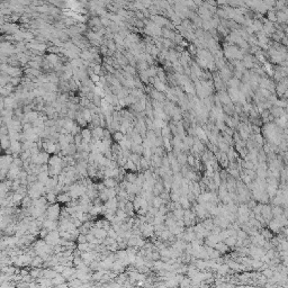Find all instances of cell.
Here are the masks:
<instances>
[{"mask_svg": "<svg viewBox=\"0 0 288 288\" xmlns=\"http://www.w3.org/2000/svg\"><path fill=\"white\" fill-rule=\"evenodd\" d=\"M59 214H60V207H59V205H53L47 210L49 220H51V221H54L59 216Z\"/></svg>", "mask_w": 288, "mask_h": 288, "instance_id": "cell-1", "label": "cell"}, {"mask_svg": "<svg viewBox=\"0 0 288 288\" xmlns=\"http://www.w3.org/2000/svg\"><path fill=\"white\" fill-rule=\"evenodd\" d=\"M239 93H240V90L236 89V88H229L227 90V96L231 100V103H237L239 100Z\"/></svg>", "mask_w": 288, "mask_h": 288, "instance_id": "cell-2", "label": "cell"}, {"mask_svg": "<svg viewBox=\"0 0 288 288\" xmlns=\"http://www.w3.org/2000/svg\"><path fill=\"white\" fill-rule=\"evenodd\" d=\"M217 97H218V100H220L221 105H223V106L233 105V104L231 103V100H230V98H229L227 93H226L225 91H220V93L217 95Z\"/></svg>", "mask_w": 288, "mask_h": 288, "instance_id": "cell-3", "label": "cell"}, {"mask_svg": "<svg viewBox=\"0 0 288 288\" xmlns=\"http://www.w3.org/2000/svg\"><path fill=\"white\" fill-rule=\"evenodd\" d=\"M153 86H154V88H155V90L159 92H166L167 91V86L163 83V82H161L158 77L154 78V83H153Z\"/></svg>", "mask_w": 288, "mask_h": 288, "instance_id": "cell-4", "label": "cell"}, {"mask_svg": "<svg viewBox=\"0 0 288 288\" xmlns=\"http://www.w3.org/2000/svg\"><path fill=\"white\" fill-rule=\"evenodd\" d=\"M276 17H277V23H279V25L281 24H286L288 18V14L284 13V11H277L276 13Z\"/></svg>", "mask_w": 288, "mask_h": 288, "instance_id": "cell-5", "label": "cell"}, {"mask_svg": "<svg viewBox=\"0 0 288 288\" xmlns=\"http://www.w3.org/2000/svg\"><path fill=\"white\" fill-rule=\"evenodd\" d=\"M267 17H268V22H270V23H272V24H275L277 23V17H276V11L272 9V10H268L267 11Z\"/></svg>", "mask_w": 288, "mask_h": 288, "instance_id": "cell-6", "label": "cell"}, {"mask_svg": "<svg viewBox=\"0 0 288 288\" xmlns=\"http://www.w3.org/2000/svg\"><path fill=\"white\" fill-rule=\"evenodd\" d=\"M143 146L142 145H135V144H132L131 146V151L133 153H135V154H142L143 153Z\"/></svg>", "mask_w": 288, "mask_h": 288, "instance_id": "cell-7", "label": "cell"}, {"mask_svg": "<svg viewBox=\"0 0 288 288\" xmlns=\"http://www.w3.org/2000/svg\"><path fill=\"white\" fill-rule=\"evenodd\" d=\"M227 82H229V85H230V88H236V89H239V86H240V83H241L240 80L236 78L230 79Z\"/></svg>", "mask_w": 288, "mask_h": 288, "instance_id": "cell-8", "label": "cell"}, {"mask_svg": "<svg viewBox=\"0 0 288 288\" xmlns=\"http://www.w3.org/2000/svg\"><path fill=\"white\" fill-rule=\"evenodd\" d=\"M275 106L278 107V108H283L285 109L287 107V103H286V99H277L275 103Z\"/></svg>", "mask_w": 288, "mask_h": 288, "instance_id": "cell-9", "label": "cell"}, {"mask_svg": "<svg viewBox=\"0 0 288 288\" xmlns=\"http://www.w3.org/2000/svg\"><path fill=\"white\" fill-rule=\"evenodd\" d=\"M14 103H15V98H14L13 96H10V97H7V98L3 100V106L10 108V107L14 105Z\"/></svg>", "mask_w": 288, "mask_h": 288, "instance_id": "cell-10", "label": "cell"}, {"mask_svg": "<svg viewBox=\"0 0 288 288\" xmlns=\"http://www.w3.org/2000/svg\"><path fill=\"white\" fill-rule=\"evenodd\" d=\"M124 167H125V169H128V170H131V171H135V170H136V166H135V164H134V163L132 162L130 159L127 160V162L125 163V166H124Z\"/></svg>", "mask_w": 288, "mask_h": 288, "instance_id": "cell-11", "label": "cell"}, {"mask_svg": "<svg viewBox=\"0 0 288 288\" xmlns=\"http://www.w3.org/2000/svg\"><path fill=\"white\" fill-rule=\"evenodd\" d=\"M195 161H196V158H195L194 154L187 155V163H188L190 167H194V166H195Z\"/></svg>", "mask_w": 288, "mask_h": 288, "instance_id": "cell-12", "label": "cell"}, {"mask_svg": "<svg viewBox=\"0 0 288 288\" xmlns=\"http://www.w3.org/2000/svg\"><path fill=\"white\" fill-rule=\"evenodd\" d=\"M253 139L256 140V142L259 144L260 146H262V145H263V137L261 136V134H260V133H259V134H254Z\"/></svg>", "mask_w": 288, "mask_h": 288, "instance_id": "cell-13", "label": "cell"}, {"mask_svg": "<svg viewBox=\"0 0 288 288\" xmlns=\"http://www.w3.org/2000/svg\"><path fill=\"white\" fill-rule=\"evenodd\" d=\"M124 136H125V135H124V134H122L119 131L114 133V140H115L116 142H120V141L124 139Z\"/></svg>", "mask_w": 288, "mask_h": 288, "instance_id": "cell-14", "label": "cell"}, {"mask_svg": "<svg viewBox=\"0 0 288 288\" xmlns=\"http://www.w3.org/2000/svg\"><path fill=\"white\" fill-rule=\"evenodd\" d=\"M104 183H105V186H107V187H109V188H113L115 185H116V183L112 179V178H108V179H106L105 181H104Z\"/></svg>", "mask_w": 288, "mask_h": 288, "instance_id": "cell-15", "label": "cell"}]
</instances>
